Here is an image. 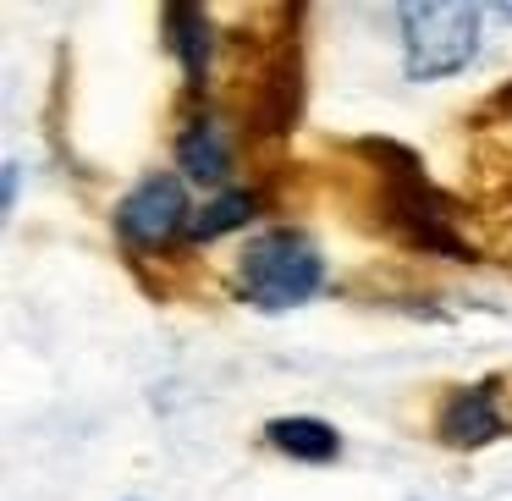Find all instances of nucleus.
Instances as JSON below:
<instances>
[{"mask_svg": "<svg viewBox=\"0 0 512 501\" xmlns=\"http://www.w3.org/2000/svg\"><path fill=\"white\" fill-rule=\"evenodd\" d=\"M303 56L298 45H287L281 56L265 61V83H259V100H254V133L259 138H287L303 116Z\"/></svg>", "mask_w": 512, "mask_h": 501, "instance_id": "6", "label": "nucleus"}, {"mask_svg": "<svg viewBox=\"0 0 512 501\" xmlns=\"http://www.w3.org/2000/svg\"><path fill=\"white\" fill-rule=\"evenodd\" d=\"M501 17H512V6H501Z\"/></svg>", "mask_w": 512, "mask_h": 501, "instance_id": "12", "label": "nucleus"}, {"mask_svg": "<svg viewBox=\"0 0 512 501\" xmlns=\"http://www.w3.org/2000/svg\"><path fill=\"white\" fill-rule=\"evenodd\" d=\"M166 28H171V50H177L182 61V78H188V89L199 94L204 83H210V61H215V23L204 6H166Z\"/></svg>", "mask_w": 512, "mask_h": 501, "instance_id": "9", "label": "nucleus"}, {"mask_svg": "<svg viewBox=\"0 0 512 501\" xmlns=\"http://www.w3.org/2000/svg\"><path fill=\"white\" fill-rule=\"evenodd\" d=\"M402 72L413 83H435L463 72L479 56V6L468 0H413L397 12Z\"/></svg>", "mask_w": 512, "mask_h": 501, "instance_id": "3", "label": "nucleus"}, {"mask_svg": "<svg viewBox=\"0 0 512 501\" xmlns=\"http://www.w3.org/2000/svg\"><path fill=\"white\" fill-rule=\"evenodd\" d=\"M0 204H6V210H17V166H6V199H0Z\"/></svg>", "mask_w": 512, "mask_h": 501, "instance_id": "11", "label": "nucleus"}, {"mask_svg": "<svg viewBox=\"0 0 512 501\" xmlns=\"http://www.w3.org/2000/svg\"><path fill=\"white\" fill-rule=\"evenodd\" d=\"M177 160H182V177L188 182L221 188L226 171H232V133H226L221 116H193L177 133Z\"/></svg>", "mask_w": 512, "mask_h": 501, "instance_id": "7", "label": "nucleus"}, {"mask_svg": "<svg viewBox=\"0 0 512 501\" xmlns=\"http://www.w3.org/2000/svg\"><path fill=\"white\" fill-rule=\"evenodd\" d=\"M188 221H193L188 188H182V177H171V171L144 177L122 204H116V237H122L127 248H138V254L166 248L177 232H188Z\"/></svg>", "mask_w": 512, "mask_h": 501, "instance_id": "4", "label": "nucleus"}, {"mask_svg": "<svg viewBox=\"0 0 512 501\" xmlns=\"http://www.w3.org/2000/svg\"><path fill=\"white\" fill-rule=\"evenodd\" d=\"M259 215V199L248 188H226V193H215L204 210H193V221H188V237L193 243H210V237H226V232H237V226H248Z\"/></svg>", "mask_w": 512, "mask_h": 501, "instance_id": "10", "label": "nucleus"}, {"mask_svg": "<svg viewBox=\"0 0 512 501\" xmlns=\"http://www.w3.org/2000/svg\"><path fill=\"white\" fill-rule=\"evenodd\" d=\"M380 155V215H386L391 237L408 243L413 254H435V259H474L468 237L457 226V210L441 188L430 182L424 160L402 144H369Z\"/></svg>", "mask_w": 512, "mask_h": 501, "instance_id": "1", "label": "nucleus"}, {"mask_svg": "<svg viewBox=\"0 0 512 501\" xmlns=\"http://www.w3.org/2000/svg\"><path fill=\"white\" fill-rule=\"evenodd\" d=\"M265 441L281 457H292V463H336L342 457V430L331 419H314V413H281V419H270Z\"/></svg>", "mask_w": 512, "mask_h": 501, "instance_id": "8", "label": "nucleus"}, {"mask_svg": "<svg viewBox=\"0 0 512 501\" xmlns=\"http://www.w3.org/2000/svg\"><path fill=\"white\" fill-rule=\"evenodd\" d=\"M325 287V254L309 232L276 226L243 248V298L265 314H287Z\"/></svg>", "mask_w": 512, "mask_h": 501, "instance_id": "2", "label": "nucleus"}, {"mask_svg": "<svg viewBox=\"0 0 512 501\" xmlns=\"http://www.w3.org/2000/svg\"><path fill=\"white\" fill-rule=\"evenodd\" d=\"M507 397H501V380H468V386H452L435 413V435L457 452H474V446L507 435Z\"/></svg>", "mask_w": 512, "mask_h": 501, "instance_id": "5", "label": "nucleus"}]
</instances>
